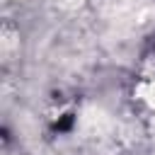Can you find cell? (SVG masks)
Instances as JSON below:
<instances>
[{
	"label": "cell",
	"instance_id": "6da1fadb",
	"mask_svg": "<svg viewBox=\"0 0 155 155\" xmlns=\"http://www.w3.org/2000/svg\"><path fill=\"white\" fill-rule=\"evenodd\" d=\"M143 99L155 109V80H150V82L143 87Z\"/></svg>",
	"mask_w": 155,
	"mask_h": 155
}]
</instances>
